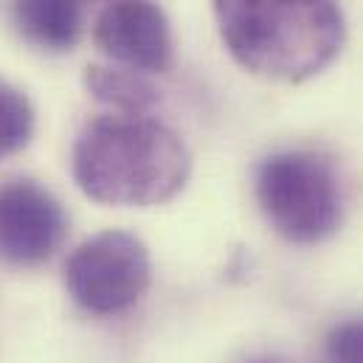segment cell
<instances>
[{
	"label": "cell",
	"mask_w": 363,
	"mask_h": 363,
	"mask_svg": "<svg viewBox=\"0 0 363 363\" xmlns=\"http://www.w3.org/2000/svg\"><path fill=\"white\" fill-rule=\"evenodd\" d=\"M85 88L101 104H110L121 116H141L158 104V88L138 71L113 68V65H88Z\"/></svg>",
	"instance_id": "ba28073f"
},
{
	"label": "cell",
	"mask_w": 363,
	"mask_h": 363,
	"mask_svg": "<svg viewBox=\"0 0 363 363\" xmlns=\"http://www.w3.org/2000/svg\"><path fill=\"white\" fill-rule=\"evenodd\" d=\"M189 152L164 124L144 116H101L74 144L79 189L107 206H158L189 181Z\"/></svg>",
	"instance_id": "7a4b0ae2"
},
{
	"label": "cell",
	"mask_w": 363,
	"mask_h": 363,
	"mask_svg": "<svg viewBox=\"0 0 363 363\" xmlns=\"http://www.w3.org/2000/svg\"><path fill=\"white\" fill-rule=\"evenodd\" d=\"M254 363H281V361H254Z\"/></svg>",
	"instance_id": "8fae6325"
},
{
	"label": "cell",
	"mask_w": 363,
	"mask_h": 363,
	"mask_svg": "<svg viewBox=\"0 0 363 363\" xmlns=\"http://www.w3.org/2000/svg\"><path fill=\"white\" fill-rule=\"evenodd\" d=\"M228 54L273 82L321 74L344 45L338 0H211Z\"/></svg>",
	"instance_id": "6da1fadb"
},
{
	"label": "cell",
	"mask_w": 363,
	"mask_h": 363,
	"mask_svg": "<svg viewBox=\"0 0 363 363\" xmlns=\"http://www.w3.org/2000/svg\"><path fill=\"white\" fill-rule=\"evenodd\" d=\"M85 0H11L17 31L43 51H71L82 37Z\"/></svg>",
	"instance_id": "52a82bcc"
},
{
	"label": "cell",
	"mask_w": 363,
	"mask_h": 363,
	"mask_svg": "<svg viewBox=\"0 0 363 363\" xmlns=\"http://www.w3.org/2000/svg\"><path fill=\"white\" fill-rule=\"evenodd\" d=\"M324 363H363V315L347 318L330 330Z\"/></svg>",
	"instance_id": "30bf717a"
},
{
	"label": "cell",
	"mask_w": 363,
	"mask_h": 363,
	"mask_svg": "<svg viewBox=\"0 0 363 363\" xmlns=\"http://www.w3.org/2000/svg\"><path fill=\"white\" fill-rule=\"evenodd\" d=\"M34 133V110L31 101L0 79V158L14 155L28 144Z\"/></svg>",
	"instance_id": "9c48e42d"
},
{
	"label": "cell",
	"mask_w": 363,
	"mask_h": 363,
	"mask_svg": "<svg viewBox=\"0 0 363 363\" xmlns=\"http://www.w3.org/2000/svg\"><path fill=\"white\" fill-rule=\"evenodd\" d=\"M68 231L60 200L28 178L0 183V259L31 268L54 257Z\"/></svg>",
	"instance_id": "5b68a950"
},
{
	"label": "cell",
	"mask_w": 363,
	"mask_h": 363,
	"mask_svg": "<svg viewBox=\"0 0 363 363\" xmlns=\"http://www.w3.org/2000/svg\"><path fill=\"white\" fill-rule=\"evenodd\" d=\"M150 254L127 231H101L85 240L65 262L71 298L96 315L130 310L150 287Z\"/></svg>",
	"instance_id": "277c9868"
},
{
	"label": "cell",
	"mask_w": 363,
	"mask_h": 363,
	"mask_svg": "<svg viewBox=\"0 0 363 363\" xmlns=\"http://www.w3.org/2000/svg\"><path fill=\"white\" fill-rule=\"evenodd\" d=\"M96 48L138 74H161L172 65V31L164 9L152 0L110 3L93 26Z\"/></svg>",
	"instance_id": "8992f818"
},
{
	"label": "cell",
	"mask_w": 363,
	"mask_h": 363,
	"mask_svg": "<svg viewBox=\"0 0 363 363\" xmlns=\"http://www.w3.org/2000/svg\"><path fill=\"white\" fill-rule=\"evenodd\" d=\"M257 200L279 237L296 245L327 240L341 223V186L315 152L287 150L257 169Z\"/></svg>",
	"instance_id": "3957f363"
}]
</instances>
